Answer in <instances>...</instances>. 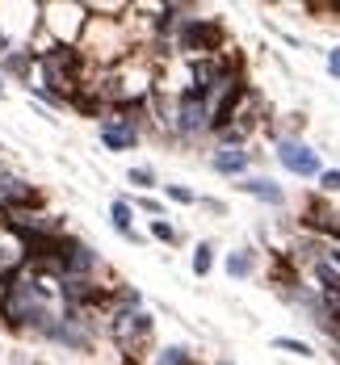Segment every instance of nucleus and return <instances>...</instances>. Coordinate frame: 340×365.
I'll return each instance as SVG.
<instances>
[{"mask_svg": "<svg viewBox=\"0 0 340 365\" xmlns=\"http://www.w3.org/2000/svg\"><path fill=\"white\" fill-rule=\"evenodd\" d=\"M223 42H227V29L219 17H185L172 34V46L193 55V59H215L223 55Z\"/></svg>", "mask_w": 340, "mask_h": 365, "instance_id": "f257e3e1", "label": "nucleus"}, {"mask_svg": "<svg viewBox=\"0 0 340 365\" xmlns=\"http://www.w3.org/2000/svg\"><path fill=\"white\" fill-rule=\"evenodd\" d=\"M273 160L282 164V172H290V177H299V181H315L320 172H324V160H320V151L299 135H278L273 139Z\"/></svg>", "mask_w": 340, "mask_h": 365, "instance_id": "f03ea898", "label": "nucleus"}, {"mask_svg": "<svg viewBox=\"0 0 340 365\" xmlns=\"http://www.w3.org/2000/svg\"><path fill=\"white\" fill-rule=\"evenodd\" d=\"M240 193H248V198H257L261 206H273V210H282L286 206V185H278L273 177H265V172H248V177H240V185H236Z\"/></svg>", "mask_w": 340, "mask_h": 365, "instance_id": "7ed1b4c3", "label": "nucleus"}, {"mask_svg": "<svg viewBox=\"0 0 340 365\" xmlns=\"http://www.w3.org/2000/svg\"><path fill=\"white\" fill-rule=\"evenodd\" d=\"M248 168H252L248 147H215L210 151V172H219V177H248Z\"/></svg>", "mask_w": 340, "mask_h": 365, "instance_id": "20e7f679", "label": "nucleus"}, {"mask_svg": "<svg viewBox=\"0 0 340 365\" xmlns=\"http://www.w3.org/2000/svg\"><path fill=\"white\" fill-rule=\"evenodd\" d=\"M139 130L135 126H126V122H118V118H101V147L105 151H135L139 147Z\"/></svg>", "mask_w": 340, "mask_h": 365, "instance_id": "39448f33", "label": "nucleus"}, {"mask_svg": "<svg viewBox=\"0 0 340 365\" xmlns=\"http://www.w3.org/2000/svg\"><path fill=\"white\" fill-rule=\"evenodd\" d=\"M109 227H114L126 244H143V235L135 231V206H130L126 198H114V202H109Z\"/></svg>", "mask_w": 340, "mask_h": 365, "instance_id": "423d86ee", "label": "nucleus"}, {"mask_svg": "<svg viewBox=\"0 0 340 365\" xmlns=\"http://www.w3.org/2000/svg\"><path fill=\"white\" fill-rule=\"evenodd\" d=\"M223 273L231 277V282H252L257 277V248H236V252H227L223 256Z\"/></svg>", "mask_w": 340, "mask_h": 365, "instance_id": "0eeeda50", "label": "nucleus"}, {"mask_svg": "<svg viewBox=\"0 0 340 365\" xmlns=\"http://www.w3.org/2000/svg\"><path fill=\"white\" fill-rule=\"evenodd\" d=\"M34 63H38V50H29V46H25V50H17V46H13V50L0 59V71H4V76H13V80H21V84H29Z\"/></svg>", "mask_w": 340, "mask_h": 365, "instance_id": "6e6552de", "label": "nucleus"}, {"mask_svg": "<svg viewBox=\"0 0 340 365\" xmlns=\"http://www.w3.org/2000/svg\"><path fill=\"white\" fill-rule=\"evenodd\" d=\"M189 269H193V277H210V273H215V240H198V244H193Z\"/></svg>", "mask_w": 340, "mask_h": 365, "instance_id": "1a4fd4ad", "label": "nucleus"}, {"mask_svg": "<svg viewBox=\"0 0 340 365\" xmlns=\"http://www.w3.org/2000/svg\"><path fill=\"white\" fill-rule=\"evenodd\" d=\"M278 353H290V357H303V361H315L320 353H315V345H307V340H299V336H273L269 340Z\"/></svg>", "mask_w": 340, "mask_h": 365, "instance_id": "9d476101", "label": "nucleus"}, {"mask_svg": "<svg viewBox=\"0 0 340 365\" xmlns=\"http://www.w3.org/2000/svg\"><path fill=\"white\" fill-rule=\"evenodd\" d=\"M151 365H198V357H193V349H185V345H164Z\"/></svg>", "mask_w": 340, "mask_h": 365, "instance_id": "9b49d317", "label": "nucleus"}, {"mask_svg": "<svg viewBox=\"0 0 340 365\" xmlns=\"http://www.w3.org/2000/svg\"><path fill=\"white\" fill-rule=\"evenodd\" d=\"M147 235H151V240H160V244H168V248L185 244V235H181V231H177L168 219H151V223H147Z\"/></svg>", "mask_w": 340, "mask_h": 365, "instance_id": "f8f14e48", "label": "nucleus"}, {"mask_svg": "<svg viewBox=\"0 0 340 365\" xmlns=\"http://www.w3.org/2000/svg\"><path fill=\"white\" fill-rule=\"evenodd\" d=\"M126 181H130L135 189H143V193L160 185V177H156V168H151V164H135V168H126Z\"/></svg>", "mask_w": 340, "mask_h": 365, "instance_id": "ddd939ff", "label": "nucleus"}, {"mask_svg": "<svg viewBox=\"0 0 340 365\" xmlns=\"http://www.w3.org/2000/svg\"><path fill=\"white\" fill-rule=\"evenodd\" d=\"M164 198L177 202V206H198V193L189 185H164Z\"/></svg>", "mask_w": 340, "mask_h": 365, "instance_id": "4468645a", "label": "nucleus"}, {"mask_svg": "<svg viewBox=\"0 0 340 365\" xmlns=\"http://www.w3.org/2000/svg\"><path fill=\"white\" fill-rule=\"evenodd\" d=\"M130 206H135V210H143V214H151V219H164V202H160V198H151V193H139Z\"/></svg>", "mask_w": 340, "mask_h": 365, "instance_id": "2eb2a0df", "label": "nucleus"}, {"mask_svg": "<svg viewBox=\"0 0 340 365\" xmlns=\"http://www.w3.org/2000/svg\"><path fill=\"white\" fill-rule=\"evenodd\" d=\"M315 185H320V193H340V168H324L315 177Z\"/></svg>", "mask_w": 340, "mask_h": 365, "instance_id": "dca6fc26", "label": "nucleus"}, {"mask_svg": "<svg viewBox=\"0 0 340 365\" xmlns=\"http://www.w3.org/2000/svg\"><path fill=\"white\" fill-rule=\"evenodd\" d=\"M198 206H202V210H210V214H227V206H223L219 198H198Z\"/></svg>", "mask_w": 340, "mask_h": 365, "instance_id": "f3484780", "label": "nucleus"}, {"mask_svg": "<svg viewBox=\"0 0 340 365\" xmlns=\"http://www.w3.org/2000/svg\"><path fill=\"white\" fill-rule=\"evenodd\" d=\"M328 76H332V80H340V46H332V50H328Z\"/></svg>", "mask_w": 340, "mask_h": 365, "instance_id": "a211bd4d", "label": "nucleus"}, {"mask_svg": "<svg viewBox=\"0 0 340 365\" xmlns=\"http://www.w3.org/2000/svg\"><path fill=\"white\" fill-rule=\"evenodd\" d=\"M4 97H8V88H4V76H0V101H4Z\"/></svg>", "mask_w": 340, "mask_h": 365, "instance_id": "6ab92c4d", "label": "nucleus"}, {"mask_svg": "<svg viewBox=\"0 0 340 365\" xmlns=\"http://www.w3.org/2000/svg\"><path fill=\"white\" fill-rule=\"evenodd\" d=\"M215 365H236V361H231V357H219V361H215Z\"/></svg>", "mask_w": 340, "mask_h": 365, "instance_id": "aec40b11", "label": "nucleus"}]
</instances>
